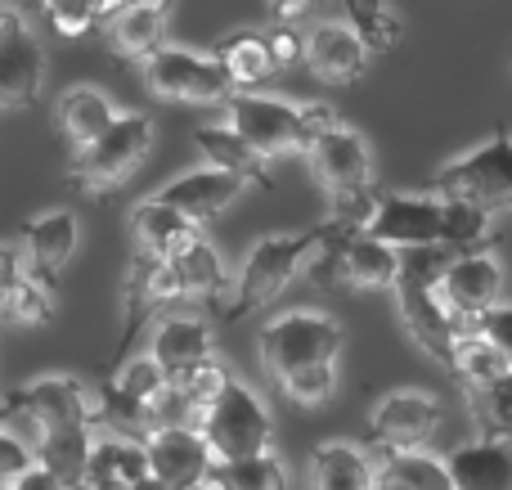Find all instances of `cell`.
Masks as SVG:
<instances>
[{"label":"cell","instance_id":"cell-1","mask_svg":"<svg viewBox=\"0 0 512 490\" xmlns=\"http://www.w3.org/2000/svg\"><path fill=\"white\" fill-rule=\"evenodd\" d=\"M333 239H337V230L328 221L310 225V230H297V234H265V239H256L243 270L234 275V293H230V306H225V320L239 324L261 311V306H270L274 297L301 275V266H306L315 252H328Z\"/></svg>","mask_w":512,"mask_h":490},{"label":"cell","instance_id":"cell-2","mask_svg":"<svg viewBox=\"0 0 512 490\" xmlns=\"http://www.w3.org/2000/svg\"><path fill=\"white\" fill-rule=\"evenodd\" d=\"M454 257L459 252H450V248L405 252V270H400V284H396V306H400V320H405L409 338L432 360H441V365H450V351L463 333L459 320L441 302V275Z\"/></svg>","mask_w":512,"mask_h":490},{"label":"cell","instance_id":"cell-3","mask_svg":"<svg viewBox=\"0 0 512 490\" xmlns=\"http://www.w3.org/2000/svg\"><path fill=\"white\" fill-rule=\"evenodd\" d=\"M261 365L274 383L315 365H337L342 356V324L324 311H283L261 329Z\"/></svg>","mask_w":512,"mask_h":490},{"label":"cell","instance_id":"cell-4","mask_svg":"<svg viewBox=\"0 0 512 490\" xmlns=\"http://www.w3.org/2000/svg\"><path fill=\"white\" fill-rule=\"evenodd\" d=\"M427 194L463 198V203H477L490 216L512 212V131L508 126H495V135L486 144H477L459 162L436 171Z\"/></svg>","mask_w":512,"mask_h":490},{"label":"cell","instance_id":"cell-5","mask_svg":"<svg viewBox=\"0 0 512 490\" xmlns=\"http://www.w3.org/2000/svg\"><path fill=\"white\" fill-rule=\"evenodd\" d=\"M198 432H203L207 446H212L216 468H225V464H243V459H252V455H265L274 441V419L261 396L230 374V383H225V392L212 401V410L203 414Z\"/></svg>","mask_w":512,"mask_h":490},{"label":"cell","instance_id":"cell-6","mask_svg":"<svg viewBox=\"0 0 512 490\" xmlns=\"http://www.w3.org/2000/svg\"><path fill=\"white\" fill-rule=\"evenodd\" d=\"M153 149V122L144 113H122L113 122V131L95 144V149L77 153L68 162V185L81 189V194H113L117 185L135 176L144 167Z\"/></svg>","mask_w":512,"mask_h":490},{"label":"cell","instance_id":"cell-7","mask_svg":"<svg viewBox=\"0 0 512 490\" xmlns=\"http://www.w3.org/2000/svg\"><path fill=\"white\" fill-rule=\"evenodd\" d=\"M225 108H230V126L265 162L288 158V153H310V144H315L306 126V108L292 99H274L256 90V95H234Z\"/></svg>","mask_w":512,"mask_h":490},{"label":"cell","instance_id":"cell-8","mask_svg":"<svg viewBox=\"0 0 512 490\" xmlns=\"http://www.w3.org/2000/svg\"><path fill=\"white\" fill-rule=\"evenodd\" d=\"M140 72H144V86L158 99H171V104L203 108V104H230L234 99V86L221 72V63H216L212 54L185 50V45L158 50Z\"/></svg>","mask_w":512,"mask_h":490},{"label":"cell","instance_id":"cell-9","mask_svg":"<svg viewBox=\"0 0 512 490\" xmlns=\"http://www.w3.org/2000/svg\"><path fill=\"white\" fill-rule=\"evenodd\" d=\"M180 302H189V288H185V279H180L176 261L135 257L131 275H126V284H122V338H117V351H113V369L131 356L135 333H140L149 320L171 315Z\"/></svg>","mask_w":512,"mask_h":490},{"label":"cell","instance_id":"cell-10","mask_svg":"<svg viewBox=\"0 0 512 490\" xmlns=\"http://www.w3.org/2000/svg\"><path fill=\"white\" fill-rule=\"evenodd\" d=\"M14 410H23L41 432H68V428H99V392H90L72 374H45L36 383L18 387L5 396Z\"/></svg>","mask_w":512,"mask_h":490},{"label":"cell","instance_id":"cell-11","mask_svg":"<svg viewBox=\"0 0 512 490\" xmlns=\"http://www.w3.org/2000/svg\"><path fill=\"white\" fill-rule=\"evenodd\" d=\"M45 81V54L27 18L14 5H0V113L36 108Z\"/></svg>","mask_w":512,"mask_h":490},{"label":"cell","instance_id":"cell-12","mask_svg":"<svg viewBox=\"0 0 512 490\" xmlns=\"http://www.w3.org/2000/svg\"><path fill=\"white\" fill-rule=\"evenodd\" d=\"M400 270H405V252L378 243L373 234H337V239L328 243L324 261H319V279H324V284L364 288V293L396 288Z\"/></svg>","mask_w":512,"mask_h":490},{"label":"cell","instance_id":"cell-13","mask_svg":"<svg viewBox=\"0 0 512 490\" xmlns=\"http://www.w3.org/2000/svg\"><path fill=\"white\" fill-rule=\"evenodd\" d=\"M499 293H504V266H499V257L490 248L459 252L441 275V302H445V311L459 320L463 333L477 329V324L495 311Z\"/></svg>","mask_w":512,"mask_h":490},{"label":"cell","instance_id":"cell-14","mask_svg":"<svg viewBox=\"0 0 512 490\" xmlns=\"http://www.w3.org/2000/svg\"><path fill=\"white\" fill-rule=\"evenodd\" d=\"M441 401L432 392H391L369 414V446L378 455L423 450L441 428Z\"/></svg>","mask_w":512,"mask_h":490},{"label":"cell","instance_id":"cell-15","mask_svg":"<svg viewBox=\"0 0 512 490\" xmlns=\"http://www.w3.org/2000/svg\"><path fill=\"white\" fill-rule=\"evenodd\" d=\"M369 234L396 252L445 248V203L436 194H382Z\"/></svg>","mask_w":512,"mask_h":490},{"label":"cell","instance_id":"cell-16","mask_svg":"<svg viewBox=\"0 0 512 490\" xmlns=\"http://www.w3.org/2000/svg\"><path fill=\"white\" fill-rule=\"evenodd\" d=\"M310 167H315V180L328 189V198H346L355 189L373 185V153L369 140L360 131H351L346 122H337L333 131H324L315 144H310Z\"/></svg>","mask_w":512,"mask_h":490},{"label":"cell","instance_id":"cell-17","mask_svg":"<svg viewBox=\"0 0 512 490\" xmlns=\"http://www.w3.org/2000/svg\"><path fill=\"white\" fill-rule=\"evenodd\" d=\"M144 450H149V473L167 490H194L198 482L216 477L212 446L198 428H158L144 441Z\"/></svg>","mask_w":512,"mask_h":490},{"label":"cell","instance_id":"cell-18","mask_svg":"<svg viewBox=\"0 0 512 490\" xmlns=\"http://www.w3.org/2000/svg\"><path fill=\"white\" fill-rule=\"evenodd\" d=\"M149 356L162 365V374L171 378V387H185L198 369H207L216 360L212 329H207V320H198V315L171 311V315H162L158 329H153Z\"/></svg>","mask_w":512,"mask_h":490},{"label":"cell","instance_id":"cell-19","mask_svg":"<svg viewBox=\"0 0 512 490\" xmlns=\"http://www.w3.org/2000/svg\"><path fill=\"white\" fill-rule=\"evenodd\" d=\"M243 189H248L243 180L225 176V171H216V167H203V171H189V176L162 185L153 198H158V203H167V207H176L185 221H194L198 230H203L207 221H216V216L230 212L234 198H239Z\"/></svg>","mask_w":512,"mask_h":490},{"label":"cell","instance_id":"cell-20","mask_svg":"<svg viewBox=\"0 0 512 490\" xmlns=\"http://www.w3.org/2000/svg\"><path fill=\"white\" fill-rule=\"evenodd\" d=\"M369 45L351 32L346 23H319L315 32H306V63L319 81L333 86H351L369 72Z\"/></svg>","mask_w":512,"mask_h":490},{"label":"cell","instance_id":"cell-21","mask_svg":"<svg viewBox=\"0 0 512 490\" xmlns=\"http://www.w3.org/2000/svg\"><path fill=\"white\" fill-rule=\"evenodd\" d=\"M198 234L203 230H198L194 221H185L176 207L158 203V198H144V203L131 212L135 257H144V261H176Z\"/></svg>","mask_w":512,"mask_h":490},{"label":"cell","instance_id":"cell-22","mask_svg":"<svg viewBox=\"0 0 512 490\" xmlns=\"http://www.w3.org/2000/svg\"><path fill=\"white\" fill-rule=\"evenodd\" d=\"M23 243H27V266L32 279H41L45 288H59L63 266L77 252V216L72 212H45L36 221L23 225Z\"/></svg>","mask_w":512,"mask_h":490},{"label":"cell","instance_id":"cell-23","mask_svg":"<svg viewBox=\"0 0 512 490\" xmlns=\"http://www.w3.org/2000/svg\"><path fill=\"white\" fill-rule=\"evenodd\" d=\"M108 50L122 63H149L158 50H167V5H126L108 23Z\"/></svg>","mask_w":512,"mask_h":490},{"label":"cell","instance_id":"cell-24","mask_svg":"<svg viewBox=\"0 0 512 490\" xmlns=\"http://www.w3.org/2000/svg\"><path fill=\"white\" fill-rule=\"evenodd\" d=\"M212 59L221 63V72L230 77L234 95H256V90L265 86V81L274 77V54H270V41H265V32H230L221 36V41L212 45Z\"/></svg>","mask_w":512,"mask_h":490},{"label":"cell","instance_id":"cell-25","mask_svg":"<svg viewBox=\"0 0 512 490\" xmlns=\"http://www.w3.org/2000/svg\"><path fill=\"white\" fill-rule=\"evenodd\" d=\"M454 490H512V441L477 437L459 446L450 459Z\"/></svg>","mask_w":512,"mask_h":490},{"label":"cell","instance_id":"cell-26","mask_svg":"<svg viewBox=\"0 0 512 490\" xmlns=\"http://www.w3.org/2000/svg\"><path fill=\"white\" fill-rule=\"evenodd\" d=\"M149 477L153 473H149V450H144V441L108 437V432L95 441L86 486H95V490H140ZM86 486H81V490H86Z\"/></svg>","mask_w":512,"mask_h":490},{"label":"cell","instance_id":"cell-27","mask_svg":"<svg viewBox=\"0 0 512 490\" xmlns=\"http://www.w3.org/2000/svg\"><path fill=\"white\" fill-rule=\"evenodd\" d=\"M382 468L351 441H324L310 455V490H378Z\"/></svg>","mask_w":512,"mask_h":490},{"label":"cell","instance_id":"cell-28","mask_svg":"<svg viewBox=\"0 0 512 490\" xmlns=\"http://www.w3.org/2000/svg\"><path fill=\"white\" fill-rule=\"evenodd\" d=\"M117 117H122V113H117V108L108 104V95H99L95 86L68 90V95L59 99V135L68 140L72 158H77V153H86V149H95V144L113 131Z\"/></svg>","mask_w":512,"mask_h":490},{"label":"cell","instance_id":"cell-29","mask_svg":"<svg viewBox=\"0 0 512 490\" xmlns=\"http://www.w3.org/2000/svg\"><path fill=\"white\" fill-rule=\"evenodd\" d=\"M198 153L207 158V167L225 171V176L243 180L252 189H270V171H265V158L243 140L234 126H198L194 131Z\"/></svg>","mask_w":512,"mask_h":490},{"label":"cell","instance_id":"cell-30","mask_svg":"<svg viewBox=\"0 0 512 490\" xmlns=\"http://www.w3.org/2000/svg\"><path fill=\"white\" fill-rule=\"evenodd\" d=\"M445 369L463 383V392L477 396V392H490L495 383H504V378L512 374V360L490 338H481L477 329H468V333H459V342H454L450 365Z\"/></svg>","mask_w":512,"mask_h":490},{"label":"cell","instance_id":"cell-31","mask_svg":"<svg viewBox=\"0 0 512 490\" xmlns=\"http://www.w3.org/2000/svg\"><path fill=\"white\" fill-rule=\"evenodd\" d=\"M95 428H68V432H45L36 446V464L50 468L68 490L86 486L90 473V455H95Z\"/></svg>","mask_w":512,"mask_h":490},{"label":"cell","instance_id":"cell-32","mask_svg":"<svg viewBox=\"0 0 512 490\" xmlns=\"http://www.w3.org/2000/svg\"><path fill=\"white\" fill-rule=\"evenodd\" d=\"M176 270H180V279H185V288H189V302H221V297L234 293L230 270H225L221 252L207 243V234H198V239L180 252Z\"/></svg>","mask_w":512,"mask_h":490},{"label":"cell","instance_id":"cell-33","mask_svg":"<svg viewBox=\"0 0 512 490\" xmlns=\"http://www.w3.org/2000/svg\"><path fill=\"white\" fill-rule=\"evenodd\" d=\"M342 23L369 45V54H387L400 45V18L391 0H342Z\"/></svg>","mask_w":512,"mask_h":490},{"label":"cell","instance_id":"cell-34","mask_svg":"<svg viewBox=\"0 0 512 490\" xmlns=\"http://www.w3.org/2000/svg\"><path fill=\"white\" fill-rule=\"evenodd\" d=\"M378 468L382 477L400 482L405 490H454V477H450V464L427 450H400V455H378Z\"/></svg>","mask_w":512,"mask_h":490},{"label":"cell","instance_id":"cell-35","mask_svg":"<svg viewBox=\"0 0 512 490\" xmlns=\"http://www.w3.org/2000/svg\"><path fill=\"white\" fill-rule=\"evenodd\" d=\"M445 203V248L450 252H481L490 248V239H495V230H490V221L495 216L481 212L477 203H463V198H441Z\"/></svg>","mask_w":512,"mask_h":490},{"label":"cell","instance_id":"cell-36","mask_svg":"<svg viewBox=\"0 0 512 490\" xmlns=\"http://www.w3.org/2000/svg\"><path fill=\"white\" fill-rule=\"evenodd\" d=\"M108 383H113L122 396H131V401L149 405V410L171 392V378L162 374V365L153 356H126L122 365L108 374Z\"/></svg>","mask_w":512,"mask_h":490},{"label":"cell","instance_id":"cell-37","mask_svg":"<svg viewBox=\"0 0 512 490\" xmlns=\"http://www.w3.org/2000/svg\"><path fill=\"white\" fill-rule=\"evenodd\" d=\"M216 477L225 482V490H288V464L274 450L243 459V464L216 468Z\"/></svg>","mask_w":512,"mask_h":490},{"label":"cell","instance_id":"cell-38","mask_svg":"<svg viewBox=\"0 0 512 490\" xmlns=\"http://www.w3.org/2000/svg\"><path fill=\"white\" fill-rule=\"evenodd\" d=\"M5 324H23V329H41L54 320V288H45L41 279H27L5 306H0Z\"/></svg>","mask_w":512,"mask_h":490},{"label":"cell","instance_id":"cell-39","mask_svg":"<svg viewBox=\"0 0 512 490\" xmlns=\"http://www.w3.org/2000/svg\"><path fill=\"white\" fill-rule=\"evenodd\" d=\"M279 392L288 396L292 405L301 410H324L328 401L337 396V365H315V369H301V374L283 378Z\"/></svg>","mask_w":512,"mask_h":490},{"label":"cell","instance_id":"cell-40","mask_svg":"<svg viewBox=\"0 0 512 490\" xmlns=\"http://www.w3.org/2000/svg\"><path fill=\"white\" fill-rule=\"evenodd\" d=\"M36 5L45 9V18H50L54 32L68 36V41H81V36H90L99 27L95 0H36Z\"/></svg>","mask_w":512,"mask_h":490},{"label":"cell","instance_id":"cell-41","mask_svg":"<svg viewBox=\"0 0 512 490\" xmlns=\"http://www.w3.org/2000/svg\"><path fill=\"white\" fill-rule=\"evenodd\" d=\"M36 468V450L23 437H14L9 428H0V490H9L18 477H27Z\"/></svg>","mask_w":512,"mask_h":490},{"label":"cell","instance_id":"cell-42","mask_svg":"<svg viewBox=\"0 0 512 490\" xmlns=\"http://www.w3.org/2000/svg\"><path fill=\"white\" fill-rule=\"evenodd\" d=\"M270 41V54H274V68H292V63L306 59V36L297 32V23H274L265 32Z\"/></svg>","mask_w":512,"mask_h":490},{"label":"cell","instance_id":"cell-43","mask_svg":"<svg viewBox=\"0 0 512 490\" xmlns=\"http://www.w3.org/2000/svg\"><path fill=\"white\" fill-rule=\"evenodd\" d=\"M32 279V266H27V252H18L14 243H0V306L18 293V288Z\"/></svg>","mask_w":512,"mask_h":490},{"label":"cell","instance_id":"cell-44","mask_svg":"<svg viewBox=\"0 0 512 490\" xmlns=\"http://www.w3.org/2000/svg\"><path fill=\"white\" fill-rule=\"evenodd\" d=\"M477 333H481V338H490V342H495V347H499V351H504V356L512 360V306L499 302L495 311H490L486 320L477 324Z\"/></svg>","mask_w":512,"mask_h":490},{"label":"cell","instance_id":"cell-45","mask_svg":"<svg viewBox=\"0 0 512 490\" xmlns=\"http://www.w3.org/2000/svg\"><path fill=\"white\" fill-rule=\"evenodd\" d=\"M9 490H68V486H63L59 477L50 473V468H41V464H36L32 473H27V477H18V482L9 486Z\"/></svg>","mask_w":512,"mask_h":490},{"label":"cell","instance_id":"cell-46","mask_svg":"<svg viewBox=\"0 0 512 490\" xmlns=\"http://www.w3.org/2000/svg\"><path fill=\"white\" fill-rule=\"evenodd\" d=\"M270 5V14H274V23H297L301 14H306L315 0H265Z\"/></svg>","mask_w":512,"mask_h":490},{"label":"cell","instance_id":"cell-47","mask_svg":"<svg viewBox=\"0 0 512 490\" xmlns=\"http://www.w3.org/2000/svg\"><path fill=\"white\" fill-rule=\"evenodd\" d=\"M194 490H225V482H221V477H207V482H198Z\"/></svg>","mask_w":512,"mask_h":490},{"label":"cell","instance_id":"cell-48","mask_svg":"<svg viewBox=\"0 0 512 490\" xmlns=\"http://www.w3.org/2000/svg\"><path fill=\"white\" fill-rule=\"evenodd\" d=\"M378 490H405V486H400V482H391V477H382Z\"/></svg>","mask_w":512,"mask_h":490},{"label":"cell","instance_id":"cell-49","mask_svg":"<svg viewBox=\"0 0 512 490\" xmlns=\"http://www.w3.org/2000/svg\"><path fill=\"white\" fill-rule=\"evenodd\" d=\"M140 490H167V486H162V482H158V477H149V482H144Z\"/></svg>","mask_w":512,"mask_h":490},{"label":"cell","instance_id":"cell-50","mask_svg":"<svg viewBox=\"0 0 512 490\" xmlns=\"http://www.w3.org/2000/svg\"><path fill=\"white\" fill-rule=\"evenodd\" d=\"M86 490H95V486H86Z\"/></svg>","mask_w":512,"mask_h":490}]
</instances>
